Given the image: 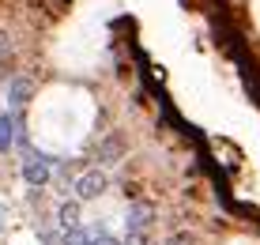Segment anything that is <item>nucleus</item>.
Listing matches in <instances>:
<instances>
[{
  "label": "nucleus",
  "mask_w": 260,
  "mask_h": 245,
  "mask_svg": "<svg viewBox=\"0 0 260 245\" xmlns=\"http://www.w3.org/2000/svg\"><path fill=\"white\" fill-rule=\"evenodd\" d=\"M106 185H110V177L102 170H87V174H79L72 181V193H76V200H98L106 193Z\"/></svg>",
  "instance_id": "nucleus-1"
},
{
  "label": "nucleus",
  "mask_w": 260,
  "mask_h": 245,
  "mask_svg": "<svg viewBox=\"0 0 260 245\" xmlns=\"http://www.w3.org/2000/svg\"><path fill=\"white\" fill-rule=\"evenodd\" d=\"M49 177H53V159L38 155V151H30V155L23 159V181L38 189V185H46Z\"/></svg>",
  "instance_id": "nucleus-2"
},
{
  "label": "nucleus",
  "mask_w": 260,
  "mask_h": 245,
  "mask_svg": "<svg viewBox=\"0 0 260 245\" xmlns=\"http://www.w3.org/2000/svg\"><path fill=\"white\" fill-rule=\"evenodd\" d=\"M26 98H30V79H12V90H8V106H12V113L19 110V106L26 102Z\"/></svg>",
  "instance_id": "nucleus-3"
},
{
  "label": "nucleus",
  "mask_w": 260,
  "mask_h": 245,
  "mask_svg": "<svg viewBox=\"0 0 260 245\" xmlns=\"http://www.w3.org/2000/svg\"><path fill=\"white\" fill-rule=\"evenodd\" d=\"M15 143V113H0V151H8Z\"/></svg>",
  "instance_id": "nucleus-4"
},
{
  "label": "nucleus",
  "mask_w": 260,
  "mask_h": 245,
  "mask_svg": "<svg viewBox=\"0 0 260 245\" xmlns=\"http://www.w3.org/2000/svg\"><path fill=\"white\" fill-rule=\"evenodd\" d=\"M57 223H60V230H76V226H79V204H64V207H60V215H57Z\"/></svg>",
  "instance_id": "nucleus-5"
},
{
  "label": "nucleus",
  "mask_w": 260,
  "mask_h": 245,
  "mask_svg": "<svg viewBox=\"0 0 260 245\" xmlns=\"http://www.w3.org/2000/svg\"><path fill=\"white\" fill-rule=\"evenodd\" d=\"M60 245H94V234L83 230V226H76V230L64 234V241H60Z\"/></svg>",
  "instance_id": "nucleus-6"
},
{
  "label": "nucleus",
  "mask_w": 260,
  "mask_h": 245,
  "mask_svg": "<svg viewBox=\"0 0 260 245\" xmlns=\"http://www.w3.org/2000/svg\"><path fill=\"white\" fill-rule=\"evenodd\" d=\"M170 245H192V241H189V234H181V238H174Z\"/></svg>",
  "instance_id": "nucleus-7"
}]
</instances>
